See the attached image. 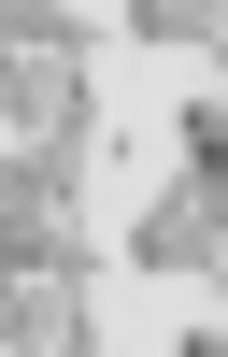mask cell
<instances>
[{
  "mask_svg": "<svg viewBox=\"0 0 228 357\" xmlns=\"http://www.w3.org/2000/svg\"><path fill=\"white\" fill-rule=\"evenodd\" d=\"M72 114H86V29L57 0H15V129L43 158H72Z\"/></svg>",
  "mask_w": 228,
  "mask_h": 357,
  "instance_id": "obj_1",
  "label": "cell"
},
{
  "mask_svg": "<svg viewBox=\"0 0 228 357\" xmlns=\"http://www.w3.org/2000/svg\"><path fill=\"white\" fill-rule=\"evenodd\" d=\"M15 357H86V257L57 243H15Z\"/></svg>",
  "mask_w": 228,
  "mask_h": 357,
  "instance_id": "obj_2",
  "label": "cell"
},
{
  "mask_svg": "<svg viewBox=\"0 0 228 357\" xmlns=\"http://www.w3.org/2000/svg\"><path fill=\"white\" fill-rule=\"evenodd\" d=\"M200 229H214V158L186 143V172L157 186V215H142V272H186L200 257Z\"/></svg>",
  "mask_w": 228,
  "mask_h": 357,
  "instance_id": "obj_3",
  "label": "cell"
},
{
  "mask_svg": "<svg viewBox=\"0 0 228 357\" xmlns=\"http://www.w3.org/2000/svg\"><path fill=\"white\" fill-rule=\"evenodd\" d=\"M129 29H142V43H186V29H200V0H129Z\"/></svg>",
  "mask_w": 228,
  "mask_h": 357,
  "instance_id": "obj_4",
  "label": "cell"
},
{
  "mask_svg": "<svg viewBox=\"0 0 228 357\" xmlns=\"http://www.w3.org/2000/svg\"><path fill=\"white\" fill-rule=\"evenodd\" d=\"M186 357H214V343H186Z\"/></svg>",
  "mask_w": 228,
  "mask_h": 357,
  "instance_id": "obj_5",
  "label": "cell"
}]
</instances>
